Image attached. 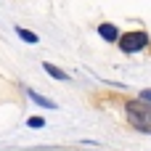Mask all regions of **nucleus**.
Listing matches in <instances>:
<instances>
[{
    "label": "nucleus",
    "mask_w": 151,
    "mask_h": 151,
    "mask_svg": "<svg viewBox=\"0 0 151 151\" xmlns=\"http://www.w3.org/2000/svg\"><path fill=\"white\" fill-rule=\"evenodd\" d=\"M27 93H29V98H32L37 106H45V109H56V104H53V101H48V98H42L40 93H35V90H27Z\"/></svg>",
    "instance_id": "nucleus-4"
},
{
    "label": "nucleus",
    "mask_w": 151,
    "mask_h": 151,
    "mask_svg": "<svg viewBox=\"0 0 151 151\" xmlns=\"http://www.w3.org/2000/svg\"><path fill=\"white\" fill-rule=\"evenodd\" d=\"M125 111H127V119H130V125L135 130L151 133V104H146V101H127Z\"/></svg>",
    "instance_id": "nucleus-1"
},
{
    "label": "nucleus",
    "mask_w": 151,
    "mask_h": 151,
    "mask_svg": "<svg viewBox=\"0 0 151 151\" xmlns=\"http://www.w3.org/2000/svg\"><path fill=\"white\" fill-rule=\"evenodd\" d=\"M141 101H146V104H151V90H141Z\"/></svg>",
    "instance_id": "nucleus-8"
},
{
    "label": "nucleus",
    "mask_w": 151,
    "mask_h": 151,
    "mask_svg": "<svg viewBox=\"0 0 151 151\" xmlns=\"http://www.w3.org/2000/svg\"><path fill=\"white\" fill-rule=\"evenodd\" d=\"M42 125H45L42 117H32V119H29V127H42Z\"/></svg>",
    "instance_id": "nucleus-7"
},
{
    "label": "nucleus",
    "mask_w": 151,
    "mask_h": 151,
    "mask_svg": "<svg viewBox=\"0 0 151 151\" xmlns=\"http://www.w3.org/2000/svg\"><path fill=\"white\" fill-rule=\"evenodd\" d=\"M42 69H45V72H48L50 77H56V80H69V77H66V72H61L58 66H53V64H48V61L42 64Z\"/></svg>",
    "instance_id": "nucleus-5"
},
{
    "label": "nucleus",
    "mask_w": 151,
    "mask_h": 151,
    "mask_svg": "<svg viewBox=\"0 0 151 151\" xmlns=\"http://www.w3.org/2000/svg\"><path fill=\"white\" fill-rule=\"evenodd\" d=\"M16 35H19L24 42H37V40H40L35 32H29V29H24V27H16Z\"/></svg>",
    "instance_id": "nucleus-6"
},
{
    "label": "nucleus",
    "mask_w": 151,
    "mask_h": 151,
    "mask_svg": "<svg viewBox=\"0 0 151 151\" xmlns=\"http://www.w3.org/2000/svg\"><path fill=\"white\" fill-rule=\"evenodd\" d=\"M149 42V35L146 32H127V35H119V48L122 53H135L141 48H146Z\"/></svg>",
    "instance_id": "nucleus-2"
},
{
    "label": "nucleus",
    "mask_w": 151,
    "mask_h": 151,
    "mask_svg": "<svg viewBox=\"0 0 151 151\" xmlns=\"http://www.w3.org/2000/svg\"><path fill=\"white\" fill-rule=\"evenodd\" d=\"M98 35H101L106 42H114V40H119V29H117L114 24H101V27H98Z\"/></svg>",
    "instance_id": "nucleus-3"
}]
</instances>
